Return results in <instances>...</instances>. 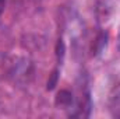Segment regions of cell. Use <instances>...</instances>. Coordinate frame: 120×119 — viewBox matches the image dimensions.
Returning a JSON list of instances; mask_svg holds the SVG:
<instances>
[{
  "label": "cell",
  "instance_id": "cell-1",
  "mask_svg": "<svg viewBox=\"0 0 120 119\" xmlns=\"http://www.w3.org/2000/svg\"><path fill=\"white\" fill-rule=\"evenodd\" d=\"M113 112L116 116L120 118V95L116 97V101H115V105H113Z\"/></svg>",
  "mask_w": 120,
  "mask_h": 119
},
{
  "label": "cell",
  "instance_id": "cell-2",
  "mask_svg": "<svg viewBox=\"0 0 120 119\" xmlns=\"http://www.w3.org/2000/svg\"><path fill=\"white\" fill-rule=\"evenodd\" d=\"M3 8H4V0H0V14L3 11Z\"/></svg>",
  "mask_w": 120,
  "mask_h": 119
}]
</instances>
